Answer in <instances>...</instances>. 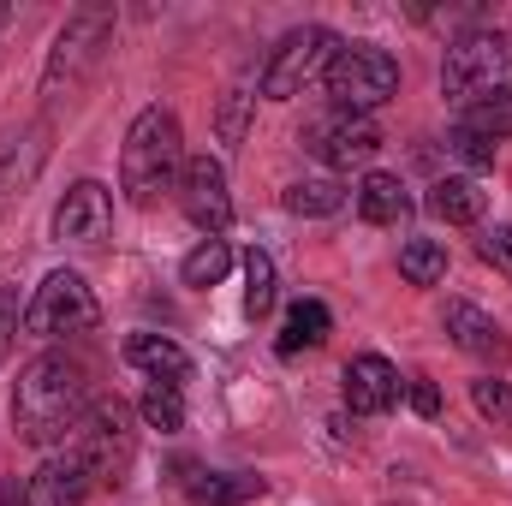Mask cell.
I'll return each instance as SVG.
<instances>
[{
	"mask_svg": "<svg viewBox=\"0 0 512 506\" xmlns=\"http://www.w3.org/2000/svg\"><path fill=\"white\" fill-rule=\"evenodd\" d=\"M84 411H90V376H84L78 358L48 352V358H36L18 376V393H12V429H18V441L54 447V441H66L78 429Z\"/></svg>",
	"mask_w": 512,
	"mask_h": 506,
	"instance_id": "6da1fadb",
	"label": "cell"
},
{
	"mask_svg": "<svg viewBox=\"0 0 512 506\" xmlns=\"http://www.w3.org/2000/svg\"><path fill=\"white\" fill-rule=\"evenodd\" d=\"M179 173H185V131L173 108H143L126 131V149H120V185L137 209H149L161 191H179Z\"/></svg>",
	"mask_w": 512,
	"mask_h": 506,
	"instance_id": "7a4b0ae2",
	"label": "cell"
},
{
	"mask_svg": "<svg viewBox=\"0 0 512 506\" xmlns=\"http://www.w3.org/2000/svg\"><path fill=\"white\" fill-rule=\"evenodd\" d=\"M512 90V36L507 30H471L447 48L441 60V96L471 108L483 96H501Z\"/></svg>",
	"mask_w": 512,
	"mask_h": 506,
	"instance_id": "3957f363",
	"label": "cell"
},
{
	"mask_svg": "<svg viewBox=\"0 0 512 506\" xmlns=\"http://www.w3.org/2000/svg\"><path fill=\"white\" fill-rule=\"evenodd\" d=\"M322 78H328L334 108H346V114H376L399 96V60L382 54V48H358V42L340 48Z\"/></svg>",
	"mask_w": 512,
	"mask_h": 506,
	"instance_id": "277c9868",
	"label": "cell"
},
{
	"mask_svg": "<svg viewBox=\"0 0 512 506\" xmlns=\"http://www.w3.org/2000/svg\"><path fill=\"white\" fill-rule=\"evenodd\" d=\"M108 42H114V6H78L72 18H66V30L54 36V48H48V72H42V96L54 102L60 90H72L102 54H108Z\"/></svg>",
	"mask_w": 512,
	"mask_h": 506,
	"instance_id": "5b68a950",
	"label": "cell"
},
{
	"mask_svg": "<svg viewBox=\"0 0 512 506\" xmlns=\"http://www.w3.org/2000/svg\"><path fill=\"white\" fill-rule=\"evenodd\" d=\"M96 292L84 286V274H72V268H54L36 292H30V304H24V334H36V340H60V334H84V328H96Z\"/></svg>",
	"mask_w": 512,
	"mask_h": 506,
	"instance_id": "8992f818",
	"label": "cell"
},
{
	"mask_svg": "<svg viewBox=\"0 0 512 506\" xmlns=\"http://www.w3.org/2000/svg\"><path fill=\"white\" fill-rule=\"evenodd\" d=\"M340 54V36L322 30V24H304V30H286L262 66V96L268 102H292L316 72H328V60Z\"/></svg>",
	"mask_w": 512,
	"mask_h": 506,
	"instance_id": "52a82bcc",
	"label": "cell"
},
{
	"mask_svg": "<svg viewBox=\"0 0 512 506\" xmlns=\"http://www.w3.org/2000/svg\"><path fill=\"white\" fill-rule=\"evenodd\" d=\"M66 453L90 471V483H96V477H114V471L131 459V417H126V405H120V399H114V405H90V411L78 417V429L66 435Z\"/></svg>",
	"mask_w": 512,
	"mask_h": 506,
	"instance_id": "ba28073f",
	"label": "cell"
},
{
	"mask_svg": "<svg viewBox=\"0 0 512 506\" xmlns=\"http://www.w3.org/2000/svg\"><path fill=\"white\" fill-rule=\"evenodd\" d=\"M304 149H310L316 161H328V167H364V161H376V149H382V126H376L370 114L334 108V114H322V120L304 126Z\"/></svg>",
	"mask_w": 512,
	"mask_h": 506,
	"instance_id": "9c48e42d",
	"label": "cell"
},
{
	"mask_svg": "<svg viewBox=\"0 0 512 506\" xmlns=\"http://www.w3.org/2000/svg\"><path fill=\"white\" fill-rule=\"evenodd\" d=\"M179 209L203 233H227L233 227V191H227V167L215 155H191L185 161V173H179Z\"/></svg>",
	"mask_w": 512,
	"mask_h": 506,
	"instance_id": "30bf717a",
	"label": "cell"
},
{
	"mask_svg": "<svg viewBox=\"0 0 512 506\" xmlns=\"http://www.w3.org/2000/svg\"><path fill=\"white\" fill-rule=\"evenodd\" d=\"M108 227H114V197H108V185H96V179H78V185L60 197V209H54V233L72 239V245H102Z\"/></svg>",
	"mask_w": 512,
	"mask_h": 506,
	"instance_id": "8fae6325",
	"label": "cell"
},
{
	"mask_svg": "<svg viewBox=\"0 0 512 506\" xmlns=\"http://www.w3.org/2000/svg\"><path fill=\"white\" fill-rule=\"evenodd\" d=\"M340 381H346V405H352L358 417H382L387 405L399 399V370H393L387 358H376V352L352 358Z\"/></svg>",
	"mask_w": 512,
	"mask_h": 506,
	"instance_id": "7c38bea8",
	"label": "cell"
},
{
	"mask_svg": "<svg viewBox=\"0 0 512 506\" xmlns=\"http://www.w3.org/2000/svg\"><path fill=\"white\" fill-rule=\"evenodd\" d=\"M90 495V471L66 453V459H48L30 483H24V506H84Z\"/></svg>",
	"mask_w": 512,
	"mask_h": 506,
	"instance_id": "4fadbf2b",
	"label": "cell"
},
{
	"mask_svg": "<svg viewBox=\"0 0 512 506\" xmlns=\"http://www.w3.org/2000/svg\"><path fill=\"white\" fill-rule=\"evenodd\" d=\"M441 322H447V334H453V346H459V352H471V358H501V352H507V340H501V328H495V322H489V316H483L477 304H465V298H453Z\"/></svg>",
	"mask_w": 512,
	"mask_h": 506,
	"instance_id": "5bb4252c",
	"label": "cell"
},
{
	"mask_svg": "<svg viewBox=\"0 0 512 506\" xmlns=\"http://www.w3.org/2000/svg\"><path fill=\"white\" fill-rule=\"evenodd\" d=\"M126 358L143 370L149 381H167V387H179V381L191 376V358H185V346H173L167 334H131L126 340Z\"/></svg>",
	"mask_w": 512,
	"mask_h": 506,
	"instance_id": "9a60e30c",
	"label": "cell"
},
{
	"mask_svg": "<svg viewBox=\"0 0 512 506\" xmlns=\"http://www.w3.org/2000/svg\"><path fill=\"white\" fill-rule=\"evenodd\" d=\"M358 215H364L370 227H399V221L411 215V197H405V185H399L393 173H370V179L358 185Z\"/></svg>",
	"mask_w": 512,
	"mask_h": 506,
	"instance_id": "2e32d148",
	"label": "cell"
},
{
	"mask_svg": "<svg viewBox=\"0 0 512 506\" xmlns=\"http://www.w3.org/2000/svg\"><path fill=\"white\" fill-rule=\"evenodd\" d=\"M262 495V477L251 471H209V477H191V506H245Z\"/></svg>",
	"mask_w": 512,
	"mask_h": 506,
	"instance_id": "e0dca14e",
	"label": "cell"
},
{
	"mask_svg": "<svg viewBox=\"0 0 512 506\" xmlns=\"http://www.w3.org/2000/svg\"><path fill=\"white\" fill-rule=\"evenodd\" d=\"M322 340H328V304H322V298H298V304L286 310L280 352L292 358V352H310V346H322Z\"/></svg>",
	"mask_w": 512,
	"mask_h": 506,
	"instance_id": "ac0fdd59",
	"label": "cell"
},
{
	"mask_svg": "<svg viewBox=\"0 0 512 506\" xmlns=\"http://www.w3.org/2000/svg\"><path fill=\"white\" fill-rule=\"evenodd\" d=\"M429 209H435L447 227H471V221L483 215V191H477L471 179H441V185L429 191Z\"/></svg>",
	"mask_w": 512,
	"mask_h": 506,
	"instance_id": "d6986e66",
	"label": "cell"
},
{
	"mask_svg": "<svg viewBox=\"0 0 512 506\" xmlns=\"http://www.w3.org/2000/svg\"><path fill=\"white\" fill-rule=\"evenodd\" d=\"M399 274H405L411 286L447 280V245H441V239H405V245H399Z\"/></svg>",
	"mask_w": 512,
	"mask_h": 506,
	"instance_id": "ffe728a7",
	"label": "cell"
},
{
	"mask_svg": "<svg viewBox=\"0 0 512 506\" xmlns=\"http://www.w3.org/2000/svg\"><path fill=\"white\" fill-rule=\"evenodd\" d=\"M227 268H233V251H227V239H203L197 251L179 262V280L203 292V286H221V280H227Z\"/></svg>",
	"mask_w": 512,
	"mask_h": 506,
	"instance_id": "44dd1931",
	"label": "cell"
},
{
	"mask_svg": "<svg viewBox=\"0 0 512 506\" xmlns=\"http://www.w3.org/2000/svg\"><path fill=\"white\" fill-rule=\"evenodd\" d=\"M459 131H471V137H483V143H501V137H512V96L501 90V96L471 102V108H465V120H459Z\"/></svg>",
	"mask_w": 512,
	"mask_h": 506,
	"instance_id": "7402d4cb",
	"label": "cell"
},
{
	"mask_svg": "<svg viewBox=\"0 0 512 506\" xmlns=\"http://www.w3.org/2000/svg\"><path fill=\"white\" fill-rule=\"evenodd\" d=\"M274 298H280V286H274V262H268V251H245V316L262 322V316L274 310Z\"/></svg>",
	"mask_w": 512,
	"mask_h": 506,
	"instance_id": "603a6c76",
	"label": "cell"
},
{
	"mask_svg": "<svg viewBox=\"0 0 512 506\" xmlns=\"http://www.w3.org/2000/svg\"><path fill=\"white\" fill-rule=\"evenodd\" d=\"M143 423H149V429H161V435L185 429V399H179V387L149 381V387H143Z\"/></svg>",
	"mask_w": 512,
	"mask_h": 506,
	"instance_id": "cb8c5ba5",
	"label": "cell"
},
{
	"mask_svg": "<svg viewBox=\"0 0 512 506\" xmlns=\"http://www.w3.org/2000/svg\"><path fill=\"white\" fill-rule=\"evenodd\" d=\"M340 203H346V191H340L334 179H304V185L286 191V209H292V215H334Z\"/></svg>",
	"mask_w": 512,
	"mask_h": 506,
	"instance_id": "d4e9b609",
	"label": "cell"
},
{
	"mask_svg": "<svg viewBox=\"0 0 512 506\" xmlns=\"http://www.w3.org/2000/svg\"><path fill=\"white\" fill-rule=\"evenodd\" d=\"M471 399H477V411H483V417H495V423H512V387H507V381H495V376L471 381Z\"/></svg>",
	"mask_w": 512,
	"mask_h": 506,
	"instance_id": "484cf974",
	"label": "cell"
},
{
	"mask_svg": "<svg viewBox=\"0 0 512 506\" xmlns=\"http://www.w3.org/2000/svg\"><path fill=\"white\" fill-rule=\"evenodd\" d=\"M251 90H227V102H221V143H239L245 137V114H251Z\"/></svg>",
	"mask_w": 512,
	"mask_h": 506,
	"instance_id": "4316f807",
	"label": "cell"
},
{
	"mask_svg": "<svg viewBox=\"0 0 512 506\" xmlns=\"http://www.w3.org/2000/svg\"><path fill=\"white\" fill-rule=\"evenodd\" d=\"M405 399H411V411H417V417H441V387H435L429 376H411Z\"/></svg>",
	"mask_w": 512,
	"mask_h": 506,
	"instance_id": "83f0119b",
	"label": "cell"
},
{
	"mask_svg": "<svg viewBox=\"0 0 512 506\" xmlns=\"http://www.w3.org/2000/svg\"><path fill=\"white\" fill-rule=\"evenodd\" d=\"M453 149H459L471 167H489V161H495V143H483V137H471V131H453Z\"/></svg>",
	"mask_w": 512,
	"mask_h": 506,
	"instance_id": "f1b7e54d",
	"label": "cell"
},
{
	"mask_svg": "<svg viewBox=\"0 0 512 506\" xmlns=\"http://www.w3.org/2000/svg\"><path fill=\"white\" fill-rule=\"evenodd\" d=\"M483 256H489L495 268H512V227H495V233L483 239Z\"/></svg>",
	"mask_w": 512,
	"mask_h": 506,
	"instance_id": "f546056e",
	"label": "cell"
},
{
	"mask_svg": "<svg viewBox=\"0 0 512 506\" xmlns=\"http://www.w3.org/2000/svg\"><path fill=\"white\" fill-rule=\"evenodd\" d=\"M0 506H24V483H18V477L0 483Z\"/></svg>",
	"mask_w": 512,
	"mask_h": 506,
	"instance_id": "4dcf8cb0",
	"label": "cell"
},
{
	"mask_svg": "<svg viewBox=\"0 0 512 506\" xmlns=\"http://www.w3.org/2000/svg\"><path fill=\"white\" fill-rule=\"evenodd\" d=\"M6 346H12V310H0V358H6Z\"/></svg>",
	"mask_w": 512,
	"mask_h": 506,
	"instance_id": "1f68e13d",
	"label": "cell"
},
{
	"mask_svg": "<svg viewBox=\"0 0 512 506\" xmlns=\"http://www.w3.org/2000/svg\"><path fill=\"white\" fill-rule=\"evenodd\" d=\"M6 18H12V6H0V30H6Z\"/></svg>",
	"mask_w": 512,
	"mask_h": 506,
	"instance_id": "d6a6232c",
	"label": "cell"
}]
</instances>
